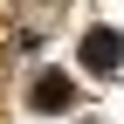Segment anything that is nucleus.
<instances>
[{"instance_id": "obj_2", "label": "nucleus", "mask_w": 124, "mask_h": 124, "mask_svg": "<svg viewBox=\"0 0 124 124\" xmlns=\"http://www.w3.org/2000/svg\"><path fill=\"white\" fill-rule=\"evenodd\" d=\"M117 62H124V35L117 28H90L83 35V69L90 76H117Z\"/></svg>"}, {"instance_id": "obj_1", "label": "nucleus", "mask_w": 124, "mask_h": 124, "mask_svg": "<svg viewBox=\"0 0 124 124\" xmlns=\"http://www.w3.org/2000/svg\"><path fill=\"white\" fill-rule=\"evenodd\" d=\"M69 103H76V83L62 69H41L35 83H28V110H35V117H62Z\"/></svg>"}]
</instances>
